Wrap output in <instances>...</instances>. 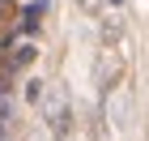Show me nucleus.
Listing matches in <instances>:
<instances>
[{"label":"nucleus","instance_id":"f257e3e1","mask_svg":"<svg viewBox=\"0 0 149 141\" xmlns=\"http://www.w3.org/2000/svg\"><path fill=\"white\" fill-rule=\"evenodd\" d=\"M30 60H34V47H30V43H22V47H17V51H13V56H9V69L17 73V69H26Z\"/></svg>","mask_w":149,"mask_h":141},{"label":"nucleus","instance_id":"f03ea898","mask_svg":"<svg viewBox=\"0 0 149 141\" xmlns=\"http://www.w3.org/2000/svg\"><path fill=\"white\" fill-rule=\"evenodd\" d=\"M26 94H30V103H38V98H43V81H30V90H26Z\"/></svg>","mask_w":149,"mask_h":141},{"label":"nucleus","instance_id":"7ed1b4c3","mask_svg":"<svg viewBox=\"0 0 149 141\" xmlns=\"http://www.w3.org/2000/svg\"><path fill=\"white\" fill-rule=\"evenodd\" d=\"M77 4H81L85 13H98V9H102V0H77Z\"/></svg>","mask_w":149,"mask_h":141}]
</instances>
